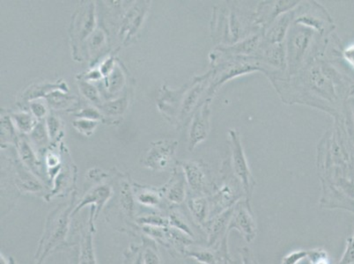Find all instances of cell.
<instances>
[{"instance_id":"6da1fadb","label":"cell","mask_w":354,"mask_h":264,"mask_svg":"<svg viewBox=\"0 0 354 264\" xmlns=\"http://www.w3.org/2000/svg\"><path fill=\"white\" fill-rule=\"evenodd\" d=\"M76 204L74 195L72 200L57 206L48 215L35 254V264H44L50 254L71 247L68 237L72 227L73 211Z\"/></svg>"},{"instance_id":"7a4b0ae2","label":"cell","mask_w":354,"mask_h":264,"mask_svg":"<svg viewBox=\"0 0 354 264\" xmlns=\"http://www.w3.org/2000/svg\"><path fill=\"white\" fill-rule=\"evenodd\" d=\"M105 220L114 230L133 237H140V225L136 223L138 205L133 185L128 179H119L117 201L106 206Z\"/></svg>"},{"instance_id":"3957f363","label":"cell","mask_w":354,"mask_h":264,"mask_svg":"<svg viewBox=\"0 0 354 264\" xmlns=\"http://www.w3.org/2000/svg\"><path fill=\"white\" fill-rule=\"evenodd\" d=\"M207 198L210 204V218L230 210L241 199H245L243 186L231 169L230 160L222 165L220 179L214 181Z\"/></svg>"},{"instance_id":"277c9868","label":"cell","mask_w":354,"mask_h":264,"mask_svg":"<svg viewBox=\"0 0 354 264\" xmlns=\"http://www.w3.org/2000/svg\"><path fill=\"white\" fill-rule=\"evenodd\" d=\"M315 32L302 26L292 24L286 41V66L289 77L300 73L308 64L313 62L310 53Z\"/></svg>"},{"instance_id":"5b68a950","label":"cell","mask_w":354,"mask_h":264,"mask_svg":"<svg viewBox=\"0 0 354 264\" xmlns=\"http://www.w3.org/2000/svg\"><path fill=\"white\" fill-rule=\"evenodd\" d=\"M231 142L230 165L234 175L239 180L241 186L245 192V199L248 202L252 201V196L255 187L256 180L247 162L245 153H244L243 144H241L240 133L236 130L228 131Z\"/></svg>"},{"instance_id":"8992f818","label":"cell","mask_w":354,"mask_h":264,"mask_svg":"<svg viewBox=\"0 0 354 264\" xmlns=\"http://www.w3.org/2000/svg\"><path fill=\"white\" fill-rule=\"evenodd\" d=\"M292 21L295 25L310 28L323 35L334 30V24L327 11L315 2L301 4L298 10H292Z\"/></svg>"},{"instance_id":"52a82bcc","label":"cell","mask_w":354,"mask_h":264,"mask_svg":"<svg viewBox=\"0 0 354 264\" xmlns=\"http://www.w3.org/2000/svg\"><path fill=\"white\" fill-rule=\"evenodd\" d=\"M113 188L109 185H99L86 192L82 199L77 202L73 211V218L76 217L86 206H90L88 225L90 230L96 232V221L100 214L113 198Z\"/></svg>"},{"instance_id":"ba28073f","label":"cell","mask_w":354,"mask_h":264,"mask_svg":"<svg viewBox=\"0 0 354 264\" xmlns=\"http://www.w3.org/2000/svg\"><path fill=\"white\" fill-rule=\"evenodd\" d=\"M185 173L188 187V195L207 196L214 186L207 164L198 162H183L180 163Z\"/></svg>"},{"instance_id":"9c48e42d","label":"cell","mask_w":354,"mask_h":264,"mask_svg":"<svg viewBox=\"0 0 354 264\" xmlns=\"http://www.w3.org/2000/svg\"><path fill=\"white\" fill-rule=\"evenodd\" d=\"M239 232L247 243H252L257 236V227L251 202L241 199L233 207V212L228 225V234L231 231Z\"/></svg>"},{"instance_id":"30bf717a","label":"cell","mask_w":354,"mask_h":264,"mask_svg":"<svg viewBox=\"0 0 354 264\" xmlns=\"http://www.w3.org/2000/svg\"><path fill=\"white\" fill-rule=\"evenodd\" d=\"M178 143L172 140H160L153 143L144 156L142 164L153 171L162 172L172 165Z\"/></svg>"},{"instance_id":"8fae6325","label":"cell","mask_w":354,"mask_h":264,"mask_svg":"<svg viewBox=\"0 0 354 264\" xmlns=\"http://www.w3.org/2000/svg\"><path fill=\"white\" fill-rule=\"evenodd\" d=\"M298 1H265L257 6L253 20L263 33L278 20L284 12H289L299 5Z\"/></svg>"},{"instance_id":"7c38bea8","label":"cell","mask_w":354,"mask_h":264,"mask_svg":"<svg viewBox=\"0 0 354 264\" xmlns=\"http://www.w3.org/2000/svg\"><path fill=\"white\" fill-rule=\"evenodd\" d=\"M164 200L171 207L185 205L188 196V187L182 167H175L169 182L160 187Z\"/></svg>"},{"instance_id":"4fadbf2b","label":"cell","mask_w":354,"mask_h":264,"mask_svg":"<svg viewBox=\"0 0 354 264\" xmlns=\"http://www.w3.org/2000/svg\"><path fill=\"white\" fill-rule=\"evenodd\" d=\"M212 98L205 100L201 108L196 111L189 134V149L194 150L199 144L207 140L210 132V115Z\"/></svg>"},{"instance_id":"5bb4252c","label":"cell","mask_w":354,"mask_h":264,"mask_svg":"<svg viewBox=\"0 0 354 264\" xmlns=\"http://www.w3.org/2000/svg\"><path fill=\"white\" fill-rule=\"evenodd\" d=\"M233 212V208L210 218L205 225L204 232L207 237V247L216 250L222 245L228 243V225Z\"/></svg>"},{"instance_id":"9a60e30c","label":"cell","mask_w":354,"mask_h":264,"mask_svg":"<svg viewBox=\"0 0 354 264\" xmlns=\"http://www.w3.org/2000/svg\"><path fill=\"white\" fill-rule=\"evenodd\" d=\"M133 188L137 204L141 207L163 212H167L171 208L164 200L160 188L140 185L138 183H133Z\"/></svg>"},{"instance_id":"2e32d148","label":"cell","mask_w":354,"mask_h":264,"mask_svg":"<svg viewBox=\"0 0 354 264\" xmlns=\"http://www.w3.org/2000/svg\"><path fill=\"white\" fill-rule=\"evenodd\" d=\"M214 76V70H210L205 75L198 77L192 82V88H189L187 93L185 95V100L182 102L181 111L179 114V121L183 122L191 114L193 109L198 105L199 97L204 92L210 79Z\"/></svg>"},{"instance_id":"e0dca14e","label":"cell","mask_w":354,"mask_h":264,"mask_svg":"<svg viewBox=\"0 0 354 264\" xmlns=\"http://www.w3.org/2000/svg\"><path fill=\"white\" fill-rule=\"evenodd\" d=\"M15 185L24 194H43L44 185L37 176L22 164L15 163Z\"/></svg>"},{"instance_id":"ac0fdd59","label":"cell","mask_w":354,"mask_h":264,"mask_svg":"<svg viewBox=\"0 0 354 264\" xmlns=\"http://www.w3.org/2000/svg\"><path fill=\"white\" fill-rule=\"evenodd\" d=\"M80 235L78 240V263L77 264H98L96 260L94 235L95 233L90 230L88 222L85 225H77Z\"/></svg>"},{"instance_id":"d6986e66","label":"cell","mask_w":354,"mask_h":264,"mask_svg":"<svg viewBox=\"0 0 354 264\" xmlns=\"http://www.w3.org/2000/svg\"><path fill=\"white\" fill-rule=\"evenodd\" d=\"M185 206L194 223L204 231L210 220V204L207 196L188 195Z\"/></svg>"},{"instance_id":"ffe728a7","label":"cell","mask_w":354,"mask_h":264,"mask_svg":"<svg viewBox=\"0 0 354 264\" xmlns=\"http://www.w3.org/2000/svg\"><path fill=\"white\" fill-rule=\"evenodd\" d=\"M292 22V11L281 16L271 27L263 33V44L269 45L284 44Z\"/></svg>"},{"instance_id":"44dd1931","label":"cell","mask_w":354,"mask_h":264,"mask_svg":"<svg viewBox=\"0 0 354 264\" xmlns=\"http://www.w3.org/2000/svg\"><path fill=\"white\" fill-rule=\"evenodd\" d=\"M185 258H191L201 264H221L216 251L205 245H193L185 253Z\"/></svg>"},{"instance_id":"7402d4cb","label":"cell","mask_w":354,"mask_h":264,"mask_svg":"<svg viewBox=\"0 0 354 264\" xmlns=\"http://www.w3.org/2000/svg\"><path fill=\"white\" fill-rule=\"evenodd\" d=\"M147 9L145 6H135L128 12L127 17L124 19L123 28L121 30V34L127 35V38L133 37L137 33L138 28L142 24L145 15H146Z\"/></svg>"},{"instance_id":"603a6c76","label":"cell","mask_w":354,"mask_h":264,"mask_svg":"<svg viewBox=\"0 0 354 264\" xmlns=\"http://www.w3.org/2000/svg\"><path fill=\"white\" fill-rule=\"evenodd\" d=\"M19 151H20V156L22 162L24 163L26 167H28L35 176H37L41 181H44L43 176H41L40 165L37 162V157L32 152L31 148L25 140H21L19 142Z\"/></svg>"},{"instance_id":"cb8c5ba5","label":"cell","mask_w":354,"mask_h":264,"mask_svg":"<svg viewBox=\"0 0 354 264\" xmlns=\"http://www.w3.org/2000/svg\"><path fill=\"white\" fill-rule=\"evenodd\" d=\"M143 249V264H162L158 244L145 235H140Z\"/></svg>"},{"instance_id":"d4e9b609","label":"cell","mask_w":354,"mask_h":264,"mask_svg":"<svg viewBox=\"0 0 354 264\" xmlns=\"http://www.w3.org/2000/svg\"><path fill=\"white\" fill-rule=\"evenodd\" d=\"M127 100L125 97L100 106L102 113L109 117H118V115H123L124 112L127 111Z\"/></svg>"},{"instance_id":"484cf974","label":"cell","mask_w":354,"mask_h":264,"mask_svg":"<svg viewBox=\"0 0 354 264\" xmlns=\"http://www.w3.org/2000/svg\"><path fill=\"white\" fill-rule=\"evenodd\" d=\"M123 264H143L142 246L131 244L124 251Z\"/></svg>"},{"instance_id":"4316f807","label":"cell","mask_w":354,"mask_h":264,"mask_svg":"<svg viewBox=\"0 0 354 264\" xmlns=\"http://www.w3.org/2000/svg\"><path fill=\"white\" fill-rule=\"evenodd\" d=\"M12 119L15 122L16 126L18 130H20L25 133L33 131L35 126H37V121L30 115L25 114V113H18V114L12 115Z\"/></svg>"},{"instance_id":"83f0119b","label":"cell","mask_w":354,"mask_h":264,"mask_svg":"<svg viewBox=\"0 0 354 264\" xmlns=\"http://www.w3.org/2000/svg\"><path fill=\"white\" fill-rule=\"evenodd\" d=\"M79 86L80 92L85 97L89 100L90 102L95 103V105L102 106L101 98H100L99 93L97 89L94 86L91 85L88 82H83L80 80L79 82Z\"/></svg>"},{"instance_id":"f1b7e54d","label":"cell","mask_w":354,"mask_h":264,"mask_svg":"<svg viewBox=\"0 0 354 264\" xmlns=\"http://www.w3.org/2000/svg\"><path fill=\"white\" fill-rule=\"evenodd\" d=\"M107 80V88L111 93H117L123 88L124 78L123 73H122L118 67L115 68L113 72L109 74Z\"/></svg>"},{"instance_id":"f546056e","label":"cell","mask_w":354,"mask_h":264,"mask_svg":"<svg viewBox=\"0 0 354 264\" xmlns=\"http://www.w3.org/2000/svg\"><path fill=\"white\" fill-rule=\"evenodd\" d=\"M48 102L54 109H63L67 107L70 103L73 102V97L66 95H63L60 92H53L47 95Z\"/></svg>"},{"instance_id":"4dcf8cb0","label":"cell","mask_w":354,"mask_h":264,"mask_svg":"<svg viewBox=\"0 0 354 264\" xmlns=\"http://www.w3.org/2000/svg\"><path fill=\"white\" fill-rule=\"evenodd\" d=\"M31 138L38 147H44L48 143V134L43 122L37 124L33 131L31 132Z\"/></svg>"},{"instance_id":"1f68e13d","label":"cell","mask_w":354,"mask_h":264,"mask_svg":"<svg viewBox=\"0 0 354 264\" xmlns=\"http://www.w3.org/2000/svg\"><path fill=\"white\" fill-rule=\"evenodd\" d=\"M308 259L310 264H330L329 256L324 249L308 250Z\"/></svg>"},{"instance_id":"d6a6232c","label":"cell","mask_w":354,"mask_h":264,"mask_svg":"<svg viewBox=\"0 0 354 264\" xmlns=\"http://www.w3.org/2000/svg\"><path fill=\"white\" fill-rule=\"evenodd\" d=\"M97 125V122L88 120V119H80V120L73 122V126L75 127L80 133L85 134L86 136L91 135Z\"/></svg>"},{"instance_id":"836d02e7","label":"cell","mask_w":354,"mask_h":264,"mask_svg":"<svg viewBox=\"0 0 354 264\" xmlns=\"http://www.w3.org/2000/svg\"><path fill=\"white\" fill-rule=\"evenodd\" d=\"M308 250L299 249L292 251L286 254L281 260V264H299L306 258H308Z\"/></svg>"},{"instance_id":"e575fe53","label":"cell","mask_w":354,"mask_h":264,"mask_svg":"<svg viewBox=\"0 0 354 264\" xmlns=\"http://www.w3.org/2000/svg\"><path fill=\"white\" fill-rule=\"evenodd\" d=\"M337 264H354V232L352 236L347 239L342 258Z\"/></svg>"},{"instance_id":"d590c367","label":"cell","mask_w":354,"mask_h":264,"mask_svg":"<svg viewBox=\"0 0 354 264\" xmlns=\"http://www.w3.org/2000/svg\"><path fill=\"white\" fill-rule=\"evenodd\" d=\"M15 138V129L10 119L3 117L1 119V143L6 140L12 141Z\"/></svg>"},{"instance_id":"8d00e7d4","label":"cell","mask_w":354,"mask_h":264,"mask_svg":"<svg viewBox=\"0 0 354 264\" xmlns=\"http://www.w3.org/2000/svg\"><path fill=\"white\" fill-rule=\"evenodd\" d=\"M57 88H59V86L55 85L37 86V88H30L28 90V91L25 93V96L28 100L41 97V96H44V95H46L47 93H49L50 90Z\"/></svg>"},{"instance_id":"74e56055","label":"cell","mask_w":354,"mask_h":264,"mask_svg":"<svg viewBox=\"0 0 354 264\" xmlns=\"http://www.w3.org/2000/svg\"><path fill=\"white\" fill-rule=\"evenodd\" d=\"M239 253L241 258V264H260L250 247L245 246L240 247Z\"/></svg>"},{"instance_id":"f35d334b","label":"cell","mask_w":354,"mask_h":264,"mask_svg":"<svg viewBox=\"0 0 354 264\" xmlns=\"http://www.w3.org/2000/svg\"><path fill=\"white\" fill-rule=\"evenodd\" d=\"M48 131L51 138H55L60 130V122L54 115H50L47 118Z\"/></svg>"},{"instance_id":"ab89813d","label":"cell","mask_w":354,"mask_h":264,"mask_svg":"<svg viewBox=\"0 0 354 264\" xmlns=\"http://www.w3.org/2000/svg\"><path fill=\"white\" fill-rule=\"evenodd\" d=\"M77 117L82 119H88V120L96 121L102 118V115L95 109L88 108L80 112Z\"/></svg>"},{"instance_id":"60d3db41","label":"cell","mask_w":354,"mask_h":264,"mask_svg":"<svg viewBox=\"0 0 354 264\" xmlns=\"http://www.w3.org/2000/svg\"><path fill=\"white\" fill-rule=\"evenodd\" d=\"M31 111L35 117H44L47 114L46 107L39 102H32L30 104Z\"/></svg>"},{"instance_id":"b9f144b4","label":"cell","mask_w":354,"mask_h":264,"mask_svg":"<svg viewBox=\"0 0 354 264\" xmlns=\"http://www.w3.org/2000/svg\"><path fill=\"white\" fill-rule=\"evenodd\" d=\"M88 177L90 181L99 182L105 179L108 176L104 172H102V170L93 169L89 170Z\"/></svg>"},{"instance_id":"7bdbcfd3","label":"cell","mask_w":354,"mask_h":264,"mask_svg":"<svg viewBox=\"0 0 354 264\" xmlns=\"http://www.w3.org/2000/svg\"><path fill=\"white\" fill-rule=\"evenodd\" d=\"M115 66L113 59H109L108 60H106L105 62L102 64L101 69H100V72H101L102 74H104V75L109 76V74L113 72Z\"/></svg>"},{"instance_id":"ee69618b","label":"cell","mask_w":354,"mask_h":264,"mask_svg":"<svg viewBox=\"0 0 354 264\" xmlns=\"http://www.w3.org/2000/svg\"><path fill=\"white\" fill-rule=\"evenodd\" d=\"M343 56L344 60L350 64V66L354 68V46L346 48L343 51Z\"/></svg>"},{"instance_id":"f6af8a7d","label":"cell","mask_w":354,"mask_h":264,"mask_svg":"<svg viewBox=\"0 0 354 264\" xmlns=\"http://www.w3.org/2000/svg\"><path fill=\"white\" fill-rule=\"evenodd\" d=\"M47 164L48 166L50 167L59 166V159H57V157L53 155V154H50V155L47 157Z\"/></svg>"},{"instance_id":"bcb514c9","label":"cell","mask_w":354,"mask_h":264,"mask_svg":"<svg viewBox=\"0 0 354 264\" xmlns=\"http://www.w3.org/2000/svg\"><path fill=\"white\" fill-rule=\"evenodd\" d=\"M102 78V73L100 70H93L88 73V79L90 80H97Z\"/></svg>"},{"instance_id":"7dc6e473","label":"cell","mask_w":354,"mask_h":264,"mask_svg":"<svg viewBox=\"0 0 354 264\" xmlns=\"http://www.w3.org/2000/svg\"><path fill=\"white\" fill-rule=\"evenodd\" d=\"M354 98V84L349 86L348 93H347V98Z\"/></svg>"},{"instance_id":"c3c4849f","label":"cell","mask_w":354,"mask_h":264,"mask_svg":"<svg viewBox=\"0 0 354 264\" xmlns=\"http://www.w3.org/2000/svg\"><path fill=\"white\" fill-rule=\"evenodd\" d=\"M185 261H186V263H187V264H201L198 262H196V261L192 260L191 258H185ZM230 264H238V263L236 262V261L234 260V262H232Z\"/></svg>"},{"instance_id":"681fc988","label":"cell","mask_w":354,"mask_h":264,"mask_svg":"<svg viewBox=\"0 0 354 264\" xmlns=\"http://www.w3.org/2000/svg\"><path fill=\"white\" fill-rule=\"evenodd\" d=\"M351 103H352V111H353V122H354V99L351 100Z\"/></svg>"}]
</instances>
